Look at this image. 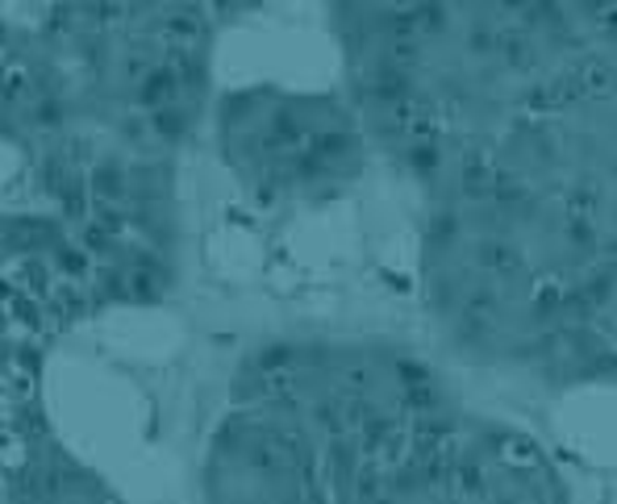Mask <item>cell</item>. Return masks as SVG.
Here are the masks:
<instances>
[{"mask_svg": "<svg viewBox=\"0 0 617 504\" xmlns=\"http://www.w3.org/2000/svg\"><path fill=\"white\" fill-rule=\"evenodd\" d=\"M205 38V18L192 4H171L159 13L155 30H150V46L159 54H192Z\"/></svg>", "mask_w": 617, "mask_h": 504, "instance_id": "obj_1", "label": "cell"}, {"mask_svg": "<svg viewBox=\"0 0 617 504\" xmlns=\"http://www.w3.org/2000/svg\"><path fill=\"white\" fill-rule=\"evenodd\" d=\"M492 454H496V463L509 471H517V475H546V463L538 447L526 442L522 433H501L496 442H492Z\"/></svg>", "mask_w": 617, "mask_h": 504, "instance_id": "obj_2", "label": "cell"}, {"mask_svg": "<svg viewBox=\"0 0 617 504\" xmlns=\"http://www.w3.org/2000/svg\"><path fill=\"white\" fill-rule=\"evenodd\" d=\"M501 167H496V159H492L489 150H472L468 159H463V171H459V183H463V192L468 197H480V200H489L492 197V188L501 183Z\"/></svg>", "mask_w": 617, "mask_h": 504, "instance_id": "obj_3", "label": "cell"}, {"mask_svg": "<svg viewBox=\"0 0 617 504\" xmlns=\"http://www.w3.org/2000/svg\"><path fill=\"white\" fill-rule=\"evenodd\" d=\"M480 267L501 275V280H513L522 271V254L513 251L509 242H501V238H489V242H480Z\"/></svg>", "mask_w": 617, "mask_h": 504, "instance_id": "obj_4", "label": "cell"}, {"mask_svg": "<svg viewBox=\"0 0 617 504\" xmlns=\"http://www.w3.org/2000/svg\"><path fill=\"white\" fill-rule=\"evenodd\" d=\"M468 54L492 59V54H496V30H492V25H472V30H468Z\"/></svg>", "mask_w": 617, "mask_h": 504, "instance_id": "obj_5", "label": "cell"}, {"mask_svg": "<svg viewBox=\"0 0 617 504\" xmlns=\"http://www.w3.org/2000/svg\"><path fill=\"white\" fill-rule=\"evenodd\" d=\"M400 384H405V388H409V384H430V367H421V363H414V359H400Z\"/></svg>", "mask_w": 617, "mask_h": 504, "instance_id": "obj_6", "label": "cell"}, {"mask_svg": "<svg viewBox=\"0 0 617 504\" xmlns=\"http://www.w3.org/2000/svg\"><path fill=\"white\" fill-rule=\"evenodd\" d=\"M492 4H496L501 13H522V9H526V0H492Z\"/></svg>", "mask_w": 617, "mask_h": 504, "instance_id": "obj_7", "label": "cell"}, {"mask_svg": "<svg viewBox=\"0 0 617 504\" xmlns=\"http://www.w3.org/2000/svg\"><path fill=\"white\" fill-rule=\"evenodd\" d=\"M221 9H230V13H234V9H251V4H259V0H218Z\"/></svg>", "mask_w": 617, "mask_h": 504, "instance_id": "obj_8", "label": "cell"}]
</instances>
